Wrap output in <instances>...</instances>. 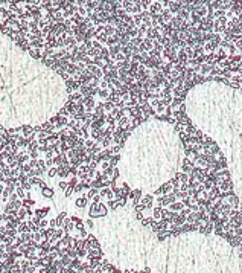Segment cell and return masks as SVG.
I'll list each match as a JSON object with an SVG mask.
<instances>
[{
    "label": "cell",
    "instance_id": "obj_4",
    "mask_svg": "<svg viewBox=\"0 0 242 273\" xmlns=\"http://www.w3.org/2000/svg\"><path fill=\"white\" fill-rule=\"evenodd\" d=\"M149 104H151L152 107L155 108V111L160 113V114H161V113H165V110H166V107H168L163 99H152V101H149Z\"/></svg>",
    "mask_w": 242,
    "mask_h": 273
},
{
    "label": "cell",
    "instance_id": "obj_3",
    "mask_svg": "<svg viewBox=\"0 0 242 273\" xmlns=\"http://www.w3.org/2000/svg\"><path fill=\"white\" fill-rule=\"evenodd\" d=\"M172 188H174V185L171 183V180H169L168 183H165V185H163V186H160V188H157V189L154 191V195L160 197V195H165V194H169Z\"/></svg>",
    "mask_w": 242,
    "mask_h": 273
},
{
    "label": "cell",
    "instance_id": "obj_1",
    "mask_svg": "<svg viewBox=\"0 0 242 273\" xmlns=\"http://www.w3.org/2000/svg\"><path fill=\"white\" fill-rule=\"evenodd\" d=\"M174 201H177V195L174 192H169V194H165V195H160L158 198H155V205L161 206V208H166L171 203H174Z\"/></svg>",
    "mask_w": 242,
    "mask_h": 273
},
{
    "label": "cell",
    "instance_id": "obj_15",
    "mask_svg": "<svg viewBox=\"0 0 242 273\" xmlns=\"http://www.w3.org/2000/svg\"><path fill=\"white\" fill-rule=\"evenodd\" d=\"M41 194H43V195L46 197V198H52V197H53V189L46 186V188H43V189H41Z\"/></svg>",
    "mask_w": 242,
    "mask_h": 273
},
{
    "label": "cell",
    "instance_id": "obj_5",
    "mask_svg": "<svg viewBox=\"0 0 242 273\" xmlns=\"http://www.w3.org/2000/svg\"><path fill=\"white\" fill-rule=\"evenodd\" d=\"M154 201H155V198H154V195H152V194H145V195L142 197L140 203L145 205L149 210H152V208H154Z\"/></svg>",
    "mask_w": 242,
    "mask_h": 273
},
{
    "label": "cell",
    "instance_id": "obj_27",
    "mask_svg": "<svg viewBox=\"0 0 242 273\" xmlns=\"http://www.w3.org/2000/svg\"><path fill=\"white\" fill-rule=\"evenodd\" d=\"M58 186H59L61 191H66V189L69 188V183H66V182H62V180H61V182L58 183Z\"/></svg>",
    "mask_w": 242,
    "mask_h": 273
},
{
    "label": "cell",
    "instance_id": "obj_11",
    "mask_svg": "<svg viewBox=\"0 0 242 273\" xmlns=\"http://www.w3.org/2000/svg\"><path fill=\"white\" fill-rule=\"evenodd\" d=\"M168 208L171 210H174V212H180L181 209H184V205H183V201H174V203H171Z\"/></svg>",
    "mask_w": 242,
    "mask_h": 273
},
{
    "label": "cell",
    "instance_id": "obj_16",
    "mask_svg": "<svg viewBox=\"0 0 242 273\" xmlns=\"http://www.w3.org/2000/svg\"><path fill=\"white\" fill-rule=\"evenodd\" d=\"M117 124H119V127H123V128H125L127 125L131 124V118H130V116H123V118L117 122Z\"/></svg>",
    "mask_w": 242,
    "mask_h": 273
},
{
    "label": "cell",
    "instance_id": "obj_23",
    "mask_svg": "<svg viewBox=\"0 0 242 273\" xmlns=\"http://www.w3.org/2000/svg\"><path fill=\"white\" fill-rule=\"evenodd\" d=\"M110 192H111V188H102V189L99 191V195H101V198H102V197H108Z\"/></svg>",
    "mask_w": 242,
    "mask_h": 273
},
{
    "label": "cell",
    "instance_id": "obj_25",
    "mask_svg": "<svg viewBox=\"0 0 242 273\" xmlns=\"http://www.w3.org/2000/svg\"><path fill=\"white\" fill-rule=\"evenodd\" d=\"M203 185H204V189H205V191H210V189L213 188V183H212L210 180H207V179H205V182H204Z\"/></svg>",
    "mask_w": 242,
    "mask_h": 273
},
{
    "label": "cell",
    "instance_id": "obj_20",
    "mask_svg": "<svg viewBox=\"0 0 242 273\" xmlns=\"http://www.w3.org/2000/svg\"><path fill=\"white\" fill-rule=\"evenodd\" d=\"M119 159H120V156H119V154H113V156H111V159H110L108 162H110L111 166H114V168H116V165H117Z\"/></svg>",
    "mask_w": 242,
    "mask_h": 273
},
{
    "label": "cell",
    "instance_id": "obj_6",
    "mask_svg": "<svg viewBox=\"0 0 242 273\" xmlns=\"http://www.w3.org/2000/svg\"><path fill=\"white\" fill-rule=\"evenodd\" d=\"M193 166H195V162L190 159V157H184V162L181 163V170H183V172L190 174L192 170H193Z\"/></svg>",
    "mask_w": 242,
    "mask_h": 273
},
{
    "label": "cell",
    "instance_id": "obj_8",
    "mask_svg": "<svg viewBox=\"0 0 242 273\" xmlns=\"http://www.w3.org/2000/svg\"><path fill=\"white\" fill-rule=\"evenodd\" d=\"M142 113L145 114V116H149V118H151V116L154 118L155 114H157L155 108L152 107V105H151L149 102H146V104H143V105H142Z\"/></svg>",
    "mask_w": 242,
    "mask_h": 273
},
{
    "label": "cell",
    "instance_id": "obj_30",
    "mask_svg": "<svg viewBox=\"0 0 242 273\" xmlns=\"http://www.w3.org/2000/svg\"><path fill=\"white\" fill-rule=\"evenodd\" d=\"M140 273H152V272H151V269H149V267H145V269H143Z\"/></svg>",
    "mask_w": 242,
    "mask_h": 273
},
{
    "label": "cell",
    "instance_id": "obj_33",
    "mask_svg": "<svg viewBox=\"0 0 242 273\" xmlns=\"http://www.w3.org/2000/svg\"><path fill=\"white\" fill-rule=\"evenodd\" d=\"M152 273H158V272H152Z\"/></svg>",
    "mask_w": 242,
    "mask_h": 273
},
{
    "label": "cell",
    "instance_id": "obj_24",
    "mask_svg": "<svg viewBox=\"0 0 242 273\" xmlns=\"http://www.w3.org/2000/svg\"><path fill=\"white\" fill-rule=\"evenodd\" d=\"M187 182H189V174L180 172V183H187Z\"/></svg>",
    "mask_w": 242,
    "mask_h": 273
},
{
    "label": "cell",
    "instance_id": "obj_26",
    "mask_svg": "<svg viewBox=\"0 0 242 273\" xmlns=\"http://www.w3.org/2000/svg\"><path fill=\"white\" fill-rule=\"evenodd\" d=\"M190 212H192V209H190V208H184V209L180 210V215H181V217H187Z\"/></svg>",
    "mask_w": 242,
    "mask_h": 273
},
{
    "label": "cell",
    "instance_id": "obj_21",
    "mask_svg": "<svg viewBox=\"0 0 242 273\" xmlns=\"http://www.w3.org/2000/svg\"><path fill=\"white\" fill-rule=\"evenodd\" d=\"M154 221H155L154 217H148V218H143L142 220V224L146 227V226H152V223H154Z\"/></svg>",
    "mask_w": 242,
    "mask_h": 273
},
{
    "label": "cell",
    "instance_id": "obj_14",
    "mask_svg": "<svg viewBox=\"0 0 242 273\" xmlns=\"http://www.w3.org/2000/svg\"><path fill=\"white\" fill-rule=\"evenodd\" d=\"M107 205H108V208H110L111 210H116L117 208H120V203H119V201L116 200V198H113V200H108V203H107Z\"/></svg>",
    "mask_w": 242,
    "mask_h": 273
},
{
    "label": "cell",
    "instance_id": "obj_7",
    "mask_svg": "<svg viewBox=\"0 0 242 273\" xmlns=\"http://www.w3.org/2000/svg\"><path fill=\"white\" fill-rule=\"evenodd\" d=\"M142 189H132L131 192H130V195H128V198H131L132 200V206H136V205H139L140 203V200H142Z\"/></svg>",
    "mask_w": 242,
    "mask_h": 273
},
{
    "label": "cell",
    "instance_id": "obj_2",
    "mask_svg": "<svg viewBox=\"0 0 242 273\" xmlns=\"http://www.w3.org/2000/svg\"><path fill=\"white\" fill-rule=\"evenodd\" d=\"M107 206L105 205H102V203H93L92 205V208H90V217L92 218H99V217H104V215H107Z\"/></svg>",
    "mask_w": 242,
    "mask_h": 273
},
{
    "label": "cell",
    "instance_id": "obj_22",
    "mask_svg": "<svg viewBox=\"0 0 242 273\" xmlns=\"http://www.w3.org/2000/svg\"><path fill=\"white\" fill-rule=\"evenodd\" d=\"M110 148H111L113 154H119V153H120V149L123 148V145H122V144H119V145H113V147H110Z\"/></svg>",
    "mask_w": 242,
    "mask_h": 273
},
{
    "label": "cell",
    "instance_id": "obj_12",
    "mask_svg": "<svg viewBox=\"0 0 242 273\" xmlns=\"http://www.w3.org/2000/svg\"><path fill=\"white\" fill-rule=\"evenodd\" d=\"M49 208H43V209H37V210H35V212H34V215L35 217H38V218H44V217H46L47 215V212H49Z\"/></svg>",
    "mask_w": 242,
    "mask_h": 273
},
{
    "label": "cell",
    "instance_id": "obj_13",
    "mask_svg": "<svg viewBox=\"0 0 242 273\" xmlns=\"http://www.w3.org/2000/svg\"><path fill=\"white\" fill-rule=\"evenodd\" d=\"M184 223H186V217H181L180 212H178V215L174 218V223H172V224H175V226H183Z\"/></svg>",
    "mask_w": 242,
    "mask_h": 273
},
{
    "label": "cell",
    "instance_id": "obj_9",
    "mask_svg": "<svg viewBox=\"0 0 242 273\" xmlns=\"http://www.w3.org/2000/svg\"><path fill=\"white\" fill-rule=\"evenodd\" d=\"M152 217H154V220H161L163 218V208L161 206H154L152 208Z\"/></svg>",
    "mask_w": 242,
    "mask_h": 273
},
{
    "label": "cell",
    "instance_id": "obj_17",
    "mask_svg": "<svg viewBox=\"0 0 242 273\" xmlns=\"http://www.w3.org/2000/svg\"><path fill=\"white\" fill-rule=\"evenodd\" d=\"M97 194H99V189H96V188H90L85 195H87V198H95V197L97 195Z\"/></svg>",
    "mask_w": 242,
    "mask_h": 273
},
{
    "label": "cell",
    "instance_id": "obj_28",
    "mask_svg": "<svg viewBox=\"0 0 242 273\" xmlns=\"http://www.w3.org/2000/svg\"><path fill=\"white\" fill-rule=\"evenodd\" d=\"M143 218H145V217H143V214L140 212V210H136V220H139V221H142Z\"/></svg>",
    "mask_w": 242,
    "mask_h": 273
},
{
    "label": "cell",
    "instance_id": "obj_32",
    "mask_svg": "<svg viewBox=\"0 0 242 273\" xmlns=\"http://www.w3.org/2000/svg\"><path fill=\"white\" fill-rule=\"evenodd\" d=\"M239 258H241V259H242V252H241V253H239Z\"/></svg>",
    "mask_w": 242,
    "mask_h": 273
},
{
    "label": "cell",
    "instance_id": "obj_18",
    "mask_svg": "<svg viewBox=\"0 0 242 273\" xmlns=\"http://www.w3.org/2000/svg\"><path fill=\"white\" fill-rule=\"evenodd\" d=\"M104 108H105V111H113V110L116 108V105H114V102H111V101H105V102H104Z\"/></svg>",
    "mask_w": 242,
    "mask_h": 273
},
{
    "label": "cell",
    "instance_id": "obj_29",
    "mask_svg": "<svg viewBox=\"0 0 242 273\" xmlns=\"http://www.w3.org/2000/svg\"><path fill=\"white\" fill-rule=\"evenodd\" d=\"M108 166H110V162H108V160H105V162H102V163H101V168H102V171H105L107 168H108Z\"/></svg>",
    "mask_w": 242,
    "mask_h": 273
},
{
    "label": "cell",
    "instance_id": "obj_19",
    "mask_svg": "<svg viewBox=\"0 0 242 273\" xmlns=\"http://www.w3.org/2000/svg\"><path fill=\"white\" fill-rule=\"evenodd\" d=\"M97 96H99V98H102V99H107L110 96V92L107 90V89H101L99 92H97Z\"/></svg>",
    "mask_w": 242,
    "mask_h": 273
},
{
    "label": "cell",
    "instance_id": "obj_10",
    "mask_svg": "<svg viewBox=\"0 0 242 273\" xmlns=\"http://www.w3.org/2000/svg\"><path fill=\"white\" fill-rule=\"evenodd\" d=\"M87 201H88V198H87V195L84 194V195H81L79 198L75 200V206L76 208H85L87 206Z\"/></svg>",
    "mask_w": 242,
    "mask_h": 273
},
{
    "label": "cell",
    "instance_id": "obj_31",
    "mask_svg": "<svg viewBox=\"0 0 242 273\" xmlns=\"http://www.w3.org/2000/svg\"><path fill=\"white\" fill-rule=\"evenodd\" d=\"M107 85H108V84H107V81H102V83H101V89H105Z\"/></svg>",
    "mask_w": 242,
    "mask_h": 273
}]
</instances>
